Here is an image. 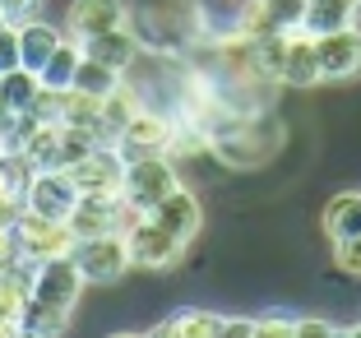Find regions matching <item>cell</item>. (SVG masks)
<instances>
[{"label": "cell", "instance_id": "44dd1931", "mask_svg": "<svg viewBox=\"0 0 361 338\" xmlns=\"http://www.w3.org/2000/svg\"><path fill=\"white\" fill-rule=\"evenodd\" d=\"M334 260H338V269H343V274L361 278V236H352V241L334 246Z\"/></svg>", "mask_w": 361, "mask_h": 338}, {"label": "cell", "instance_id": "603a6c76", "mask_svg": "<svg viewBox=\"0 0 361 338\" xmlns=\"http://www.w3.org/2000/svg\"><path fill=\"white\" fill-rule=\"evenodd\" d=\"M297 334H306V338H334V334H343L334 320H297Z\"/></svg>", "mask_w": 361, "mask_h": 338}, {"label": "cell", "instance_id": "d6986e66", "mask_svg": "<svg viewBox=\"0 0 361 338\" xmlns=\"http://www.w3.org/2000/svg\"><path fill=\"white\" fill-rule=\"evenodd\" d=\"M70 88H79V93H88V97H106L111 88H121V70H111V65H102V61H93V56H84L79 61V70H75V84Z\"/></svg>", "mask_w": 361, "mask_h": 338}, {"label": "cell", "instance_id": "7a4b0ae2", "mask_svg": "<svg viewBox=\"0 0 361 338\" xmlns=\"http://www.w3.org/2000/svg\"><path fill=\"white\" fill-rule=\"evenodd\" d=\"M180 186V171L167 153H139V158H126V181H121V195L135 204L139 213H149L162 195H171Z\"/></svg>", "mask_w": 361, "mask_h": 338}, {"label": "cell", "instance_id": "83f0119b", "mask_svg": "<svg viewBox=\"0 0 361 338\" xmlns=\"http://www.w3.org/2000/svg\"><path fill=\"white\" fill-rule=\"evenodd\" d=\"M0 23H5V14H0Z\"/></svg>", "mask_w": 361, "mask_h": 338}, {"label": "cell", "instance_id": "4316f807", "mask_svg": "<svg viewBox=\"0 0 361 338\" xmlns=\"http://www.w3.org/2000/svg\"><path fill=\"white\" fill-rule=\"evenodd\" d=\"M0 153H5V135H0Z\"/></svg>", "mask_w": 361, "mask_h": 338}, {"label": "cell", "instance_id": "6da1fadb", "mask_svg": "<svg viewBox=\"0 0 361 338\" xmlns=\"http://www.w3.org/2000/svg\"><path fill=\"white\" fill-rule=\"evenodd\" d=\"M14 236V251H19L23 265H37V260H51V255H70L75 251V227L65 218H42L32 209H19L10 227Z\"/></svg>", "mask_w": 361, "mask_h": 338}, {"label": "cell", "instance_id": "3957f363", "mask_svg": "<svg viewBox=\"0 0 361 338\" xmlns=\"http://www.w3.org/2000/svg\"><path fill=\"white\" fill-rule=\"evenodd\" d=\"M75 265L84 274V283H116L130 269V246L126 232H93V236H75Z\"/></svg>", "mask_w": 361, "mask_h": 338}, {"label": "cell", "instance_id": "ba28073f", "mask_svg": "<svg viewBox=\"0 0 361 338\" xmlns=\"http://www.w3.org/2000/svg\"><path fill=\"white\" fill-rule=\"evenodd\" d=\"M171 130H176V121H171L167 111H158V107H139L135 116H130V126L116 135V148L126 153V158H139V153H167Z\"/></svg>", "mask_w": 361, "mask_h": 338}, {"label": "cell", "instance_id": "4fadbf2b", "mask_svg": "<svg viewBox=\"0 0 361 338\" xmlns=\"http://www.w3.org/2000/svg\"><path fill=\"white\" fill-rule=\"evenodd\" d=\"M61 42H65V32L51 28V23H42V19L19 23V65H23V70H32V74H42V65L51 61V52Z\"/></svg>", "mask_w": 361, "mask_h": 338}, {"label": "cell", "instance_id": "cb8c5ba5", "mask_svg": "<svg viewBox=\"0 0 361 338\" xmlns=\"http://www.w3.org/2000/svg\"><path fill=\"white\" fill-rule=\"evenodd\" d=\"M259 334H274V338L297 334V315H292V320H287V315H278V320H259Z\"/></svg>", "mask_w": 361, "mask_h": 338}, {"label": "cell", "instance_id": "9a60e30c", "mask_svg": "<svg viewBox=\"0 0 361 338\" xmlns=\"http://www.w3.org/2000/svg\"><path fill=\"white\" fill-rule=\"evenodd\" d=\"M357 5L361 0H306V19H301V28H306L310 37H319V32H338V28H348V23L357 19Z\"/></svg>", "mask_w": 361, "mask_h": 338}, {"label": "cell", "instance_id": "52a82bcc", "mask_svg": "<svg viewBox=\"0 0 361 338\" xmlns=\"http://www.w3.org/2000/svg\"><path fill=\"white\" fill-rule=\"evenodd\" d=\"M315 65H319V84H348L361 74V32L338 28V32H319L315 37Z\"/></svg>", "mask_w": 361, "mask_h": 338}, {"label": "cell", "instance_id": "8fae6325", "mask_svg": "<svg viewBox=\"0 0 361 338\" xmlns=\"http://www.w3.org/2000/svg\"><path fill=\"white\" fill-rule=\"evenodd\" d=\"M149 218L158 222V227H167L176 241H195L200 227H204V209H200V200H195V191H185V186H176L171 195H162V200L149 209Z\"/></svg>", "mask_w": 361, "mask_h": 338}, {"label": "cell", "instance_id": "d4e9b609", "mask_svg": "<svg viewBox=\"0 0 361 338\" xmlns=\"http://www.w3.org/2000/svg\"><path fill=\"white\" fill-rule=\"evenodd\" d=\"M223 334H236V338H250V334H259V320H227V329Z\"/></svg>", "mask_w": 361, "mask_h": 338}, {"label": "cell", "instance_id": "ffe728a7", "mask_svg": "<svg viewBox=\"0 0 361 338\" xmlns=\"http://www.w3.org/2000/svg\"><path fill=\"white\" fill-rule=\"evenodd\" d=\"M19 70V23H0V74Z\"/></svg>", "mask_w": 361, "mask_h": 338}, {"label": "cell", "instance_id": "5bb4252c", "mask_svg": "<svg viewBox=\"0 0 361 338\" xmlns=\"http://www.w3.org/2000/svg\"><path fill=\"white\" fill-rule=\"evenodd\" d=\"M324 236L334 246L361 236V191H343L329 200V209H324Z\"/></svg>", "mask_w": 361, "mask_h": 338}, {"label": "cell", "instance_id": "ac0fdd59", "mask_svg": "<svg viewBox=\"0 0 361 338\" xmlns=\"http://www.w3.org/2000/svg\"><path fill=\"white\" fill-rule=\"evenodd\" d=\"M227 329L223 315H213V310H185V315L167 320L158 334H171V338H218Z\"/></svg>", "mask_w": 361, "mask_h": 338}, {"label": "cell", "instance_id": "277c9868", "mask_svg": "<svg viewBox=\"0 0 361 338\" xmlns=\"http://www.w3.org/2000/svg\"><path fill=\"white\" fill-rule=\"evenodd\" d=\"M79 292H84V274H79L75 255H51V260H37L32 265V301L70 315Z\"/></svg>", "mask_w": 361, "mask_h": 338}, {"label": "cell", "instance_id": "7402d4cb", "mask_svg": "<svg viewBox=\"0 0 361 338\" xmlns=\"http://www.w3.org/2000/svg\"><path fill=\"white\" fill-rule=\"evenodd\" d=\"M37 5L42 0H0V14H5V23H28L37 14Z\"/></svg>", "mask_w": 361, "mask_h": 338}, {"label": "cell", "instance_id": "9c48e42d", "mask_svg": "<svg viewBox=\"0 0 361 338\" xmlns=\"http://www.w3.org/2000/svg\"><path fill=\"white\" fill-rule=\"evenodd\" d=\"M301 19H306V0H250L236 19V28L245 37H264V32L301 28Z\"/></svg>", "mask_w": 361, "mask_h": 338}, {"label": "cell", "instance_id": "e0dca14e", "mask_svg": "<svg viewBox=\"0 0 361 338\" xmlns=\"http://www.w3.org/2000/svg\"><path fill=\"white\" fill-rule=\"evenodd\" d=\"M79 61H84V47H79L75 37H70V42H61L51 52V61L42 65V74H37V79H42V88H70V84H75Z\"/></svg>", "mask_w": 361, "mask_h": 338}, {"label": "cell", "instance_id": "5b68a950", "mask_svg": "<svg viewBox=\"0 0 361 338\" xmlns=\"http://www.w3.org/2000/svg\"><path fill=\"white\" fill-rule=\"evenodd\" d=\"M79 204V186L65 167H32L28 186H23V209L42 213V218H65L75 213Z\"/></svg>", "mask_w": 361, "mask_h": 338}, {"label": "cell", "instance_id": "7c38bea8", "mask_svg": "<svg viewBox=\"0 0 361 338\" xmlns=\"http://www.w3.org/2000/svg\"><path fill=\"white\" fill-rule=\"evenodd\" d=\"M79 47H84V56H93V61L111 65V70H121V74L144 52V42H139V32L130 28V23H121V28H111V32H97V37H88V42H79Z\"/></svg>", "mask_w": 361, "mask_h": 338}, {"label": "cell", "instance_id": "2e32d148", "mask_svg": "<svg viewBox=\"0 0 361 338\" xmlns=\"http://www.w3.org/2000/svg\"><path fill=\"white\" fill-rule=\"evenodd\" d=\"M37 93H42V79L32 70H10V74H0V107L5 111H14V116H28L32 102H37Z\"/></svg>", "mask_w": 361, "mask_h": 338}, {"label": "cell", "instance_id": "484cf974", "mask_svg": "<svg viewBox=\"0 0 361 338\" xmlns=\"http://www.w3.org/2000/svg\"><path fill=\"white\" fill-rule=\"evenodd\" d=\"M343 334H352V338H361V320H357V325H352V329H343Z\"/></svg>", "mask_w": 361, "mask_h": 338}, {"label": "cell", "instance_id": "8992f818", "mask_svg": "<svg viewBox=\"0 0 361 338\" xmlns=\"http://www.w3.org/2000/svg\"><path fill=\"white\" fill-rule=\"evenodd\" d=\"M126 246H130V265L149 269V274H167L180 260V251H185V241H176V236H171L167 227H158L149 213L126 232Z\"/></svg>", "mask_w": 361, "mask_h": 338}, {"label": "cell", "instance_id": "30bf717a", "mask_svg": "<svg viewBox=\"0 0 361 338\" xmlns=\"http://www.w3.org/2000/svg\"><path fill=\"white\" fill-rule=\"evenodd\" d=\"M121 23H130L126 0H70V19H65V28H70L75 42H88V37L111 32V28H121Z\"/></svg>", "mask_w": 361, "mask_h": 338}]
</instances>
